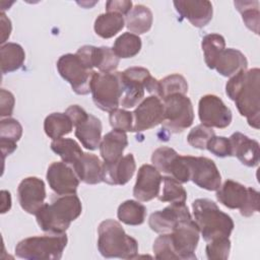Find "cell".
Segmentation results:
<instances>
[{
  "label": "cell",
  "instance_id": "obj_1",
  "mask_svg": "<svg viewBox=\"0 0 260 260\" xmlns=\"http://www.w3.org/2000/svg\"><path fill=\"white\" fill-rule=\"evenodd\" d=\"M260 70H242L232 76L225 84L226 95L235 102L239 113L248 124L259 129L260 124Z\"/></svg>",
  "mask_w": 260,
  "mask_h": 260
},
{
  "label": "cell",
  "instance_id": "obj_2",
  "mask_svg": "<svg viewBox=\"0 0 260 260\" xmlns=\"http://www.w3.org/2000/svg\"><path fill=\"white\" fill-rule=\"evenodd\" d=\"M199 228L191 218L181 221L171 233L158 236L152 246L154 257L159 260H194L199 242Z\"/></svg>",
  "mask_w": 260,
  "mask_h": 260
},
{
  "label": "cell",
  "instance_id": "obj_3",
  "mask_svg": "<svg viewBox=\"0 0 260 260\" xmlns=\"http://www.w3.org/2000/svg\"><path fill=\"white\" fill-rule=\"evenodd\" d=\"M82 211L81 201L76 194L62 195L52 202L44 203L36 212L37 222L40 229L51 235H61L70 226Z\"/></svg>",
  "mask_w": 260,
  "mask_h": 260
},
{
  "label": "cell",
  "instance_id": "obj_4",
  "mask_svg": "<svg viewBox=\"0 0 260 260\" xmlns=\"http://www.w3.org/2000/svg\"><path fill=\"white\" fill-rule=\"evenodd\" d=\"M98 249L105 258L134 259L138 254V243L127 235L114 219L102 221L98 229Z\"/></svg>",
  "mask_w": 260,
  "mask_h": 260
},
{
  "label": "cell",
  "instance_id": "obj_5",
  "mask_svg": "<svg viewBox=\"0 0 260 260\" xmlns=\"http://www.w3.org/2000/svg\"><path fill=\"white\" fill-rule=\"evenodd\" d=\"M192 209L194 221L206 242L231 236L235 226L234 221L230 215L218 208L215 202L207 198H199L193 201Z\"/></svg>",
  "mask_w": 260,
  "mask_h": 260
},
{
  "label": "cell",
  "instance_id": "obj_6",
  "mask_svg": "<svg viewBox=\"0 0 260 260\" xmlns=\"http://www.w3.org/2000/svg\"><path fill=\"white\" fill-rule=\"evenodd\" d=\"M121 98L120 105L123 108H133L139 105L145 89L147 92L158 95L159 81L151 76L150 72L143 67H130L123 72H119Z\"/></svg>",
  "mask_w": 260,
  "mask_h": 260
},
{
  "label": "cell",
  "instance_id": "obj_7",
  "mask_svg": "<svg viewBox=\"0 0 260 260\" xmlns=\"http://www.w3.org/2000/svg\"><path fill=\"white\" fill-rule=\"evenodd\" d=\"M67 241L66 234L29 237L17 243L15 255L27 260H59Z\"/></svg>",
  "mask_w": 260,
  "mask_h": 260
},
{
  "label": "cell",
  "instance_id": "obj_8",
  "mask_svg": "<svg viewBox=\"0 0 260 260\" xmlns=\"http://www.w3.org/2000/svg\"><path fill=\"white\" fill-rule=\"evenodd\" d=\"M216 198L230 209H240V213L245 217L259 211V192L233 180H226L220 185L216 190Z\"/></svg>",
  "mask_w": 260,
  "mask_h": 260
},
{
  "label": "cell",
  "instance_id": "obj_9",
  "mask_svg": "<svg viewBox=\"0 0 260 260\" xmlns=\"http://www.w3.org/2000/svg\"><path fill=\"white\" fill-rule=\"evenodd\" d=\"M162 129L171 133H180L189 128L194 121L191 100L186 94L175 93L162 100Z\"/></svg>",
  "mask_w": 260,
  "mask_h": 260
},
{
  "label": "cell",
  "instance_id": "obj_10",
  "mask_svg": "<svg viewBox=\"0 0 260 260\" xmlns=\"http://www.w3.org/2000/svg\"><path fill=\"white\" fill-rule=\"evenodd\" d=\"M90 92L94 105L104 112H112L120 106L121 85L119 72H95L90 81Z\"/></svg>",
  "mask_w": 260,
  "mask_h": 260
},
{
  "label": "cell",
  "instance_id": "obj_11",
  "mask_svg": "<svg viewBox=\"0 0 260 260\" xmlns=\"http://www.w3.org/2000/svg\"><path fill=\"white\" fill-rule=\"evenodd\" d=\"M56 65L61 77L71 85L75 93L84 95L90 92V81L94 71L87 68L76 54L62 55Z\"/></svg>",
  "mask_w": 260,
  "mask_h": 260
},
{
  "label": "cell",
  "instance_id": "obj_12",
  "mask_svg": "<svg viewBox=\"0 0 260 260\" xmlns=\"http://www.w3.org/2000/svg\"><path fill=\"white\" fill-rule=\"evenodd\" d=\"M189 169L190 180L198 187L216 191L221 185V176L215 162L205 156L184 155Z\"/></svg>",
  "mask_w": 260,
  "mask_h": 260
},
{
  "label": "cell",
  "instance_id": "obj_13",
  "mask_svg": "<svg viewBox=\"0 0 260 260\" xmlns=\"http://www.w3.org/2000/svg\"><path fill=\"white\" fill-rule=\"evenodd\" d=\"M198 116L201 124L218 129L226 128L233 119L232 111L217 95L205 94L198 104Z\"/></svg>",
  "mask_w": 260,
  "mask_h": 260
},
{
  "label": "cell",
  "instance_id": "obj_14",
  "mask_svg": "<svg viewBox=\"0 0 260 260\" xmlns=\"http://www.w3.org/2000/svg\"><path fill=\"white\" fill-rule=\"evenodd\" d=\"M132 116V132H142L151 129L164 121V103L156 95L147 96L137 106Z\"/></svg>",
  "mask_w": 260,
  "mask_h": 260
},
{
  "label": "cell",
  "instance_id": "obj_15",
  "mask_svg": "<svg viewBox=\"0 0 260 260\" xmlns=\"http://www.w3.org/2000/svg\"><path fill=\"white\" fill-rule=\"evenodd\" d=\"M191 213L185 203H171L161 210L150 214L149 228L157 234L171 233L181 221L191 219Z\"/></svg>",
  "mask_w": 260,
  "mask_h": 260
},
{
  "label": "cell",
  "instance_id": "obj_16",
  "mask_svg": "<svg viewBox=\"0 0 260 260\" xmlns=\"http://www.w3.org/2000/svg\"><path fill=\"white\" fill-rule=\"evenodd\" d=\"M49 187L58 196L76 194L79 179L74 170L64 161L52 162L46 175Z\"/></svg>",
  "mask_w": 260,
  "mask_h": 260
},
{
  "label": "cell",
  "instance_id": "obj_17",
  "mask_svg": "<svg viewBox=\"0 0 260 260\" xmlns=\"http://www.w3.org/2000/svg\"><path fill=\"white\" fill-rule=\"evenodd\" d=\"M17 197L21 208L25 212L36 214L46 199V186L44 181L37 177L23 179L17 187Z\"/></svg>",
  "mask_w": 260,
  "mask_h": 260
},
{
  "label": "cell",
  "instance_id": "obj_18",
  "mask_svg": "<svg viewBox=\"0 0 260 260\" xmlns=\"http://www.w3.org/2000/svg\"><path fill=\"white\" fill-rule=\"evenodd\" d=\"M161 182L160 172L153 165H142L138 170L133 196L138 201H150L158 196Z\"/></svg>",
  "mask_w": 260,
  "mask_h": 260
},
{
  "label": "cell",
  "instance_id": "obj_19",
  "mask_svg": "<svg viewBox=\"0 0 260 260\" xmlns=\"http://www.w3.org/2000/svg\"><path fill=\"white\" fill-rule=\"evenodd\" d=\"M174 6L182 17L196 27L205 26L212 18V4L207 0H179L174 1Z\"/></svg>",
  "mask_w": 260,
  "mask_h": 260
},
{
  "label": "cell",
  "instance_id": "obj_20",
  "mask_svg": "<svg viewBox=\"0 0 260 260\" xmlns=\"http://www.w3.org/2000/svg\"><path fill=\"white\" fill-rule=\"evenodd\" d=\"M136 170L134 155L128 153L114 162H103V182L109 185H125Z\"/></svg>",
  "mask_w": 260,
  "mask_h": 260
},
{
  "label": "cell",
  "instance_id": "obj_21",
  "mask_svg": "<svg viewBox=\"0 0 260 260\" xmlns=\"http://www.w3.org/2000/svg\"><path fill=\"white\" fill-rule=\"evenodd\" d=\"M232 156H236L247 167H256L260 160L258 141L249 138L241 132H235L230 137Z\"/></svg>",
  "mask_w": 260,
  "mask_h": 260
},
{
  "label": "cell",
  "instance_id": "obj_22",
  "mask_svg": "<svg viewBox=\"0 0 260 260\" xmlns=\"http://www.w3.org/2000/svg\"><path fill=\"white\" fill-rule=\"evenodd\" d=\"M128 145L127 134L118 129L107 133L100 143V154L104 162H114L122 157L123 151Z\"/></svg>",
  "mask_w": 260,
  "mask_h": 260
},
{
  "label": "cell",
  "instance_id": "obj_23",
  "mask_svg": "<svg viewBox=\"0 0 260 260\" xmlns=\"http://www.w3.org/2000/svg\"><path fill=\"white\" fill-rule=\"evenodd\" d=\"M72 167L78 179L83 183L94 185L103 182V162L96 155L83 152Z\"/></svg>",
  "mask_w": 260,
  "mask_h": 260
},
{
  "label": "cell",
  "instance_id": "obj_24",
  "mask_svg": "<svg viewBox=\"0 0 260 260\" xmlns=\"http://www.w3.org/2000/svg\"><path fill=\"white\" fill-rule=\"evenodd\" d=\"M102 122L91 114L81 123L75 126V136L82 146L89 150H95L102 141Z\"/></svg>",
  "mask_w": 260,
  "mask_h": 260
},
{
  "label": "cell",
  "instance_id": "obj_25",
  "mask_svg": "<svg viewBox=\"0 0 260 260\" xmlns=\"http://www.w3.org/2000/svg\"><path fill=\"white\" fill-rule=\"evenodd\" d=\"M248 61L245 55L234 48L224 49L218 56L214 69L225 77H232L242 70H247Z\"/></svg>",
  "mask_w": 260,
  "mask_h": 260
},
{
  "label": "cell",
  "instance_id": "obj_26",
  "mask_svg": "<svg viewBox=\"0 0 260 260\" xmlns=\"http://www.w3.org/2000/svg\"><path fill=\"white\" fill-rule=\"evenodd\" d=\"M22 135V126L12 118L2 119L0 122V146L3 159L11 154L17 147L16 142Z\"/></svg>",
  "mask_w": 260,
  "mask_h": 260
},
{
  "label": "cell",
  "instance_id": "obj_27",
  "mask_svg": "<svg viewBox=\"0 0 260 260\" xmlns=\"http://www.w3.org/2000/svg\"><path fill=\"white\" fill-rule=\"evenodd\" d=\"M153 15L151 10L142 4H137L125 16V24L128 30L134 35L148 31L152 25Z\"/></svg>",
  "mask_w": 260,
  "mask_h": 260
},
{
  "label": "cell",
  "instance_id": "obj_28",
  "mask_svg": "<svg viewBox=\"0 0 260 260\" xmlns=\"http://www.w3.org/2000/svg\"><path fill=\"white\" fill-rule=\"evenodd\" d=\"M125 25L122 14L116 12H106L100 14L94 20V31L103 39H110L117 35Z\"/></svg>",
  "mask_w": 260,
  "mask_h": 260
},
{
  "label": "cell",
  "instance_id": "obj_29",
  "mask_svg": "<svg viewBox=\"0 0 260 260\" xmlns=\"http://www.w3.org/2000/svg\"><path fill=\"white\" fill-rule=\"evenodd\" d=\"M1 71L3 74L19 69L25 59L22 47L16 43H6L0 48Z\"/></svg>",
  "mask_w": 260,
  "mask_h": 260
},
{
  "label": "cell",
  "instance_id": "obj_30",
  "mask_svg": "<svg viewBox=\"0 0 260 260\" xmlns=\"http://www.w3.org/2000/svg\"><path fill=\"white\" fill-rule=\"evenodd\" d=\"M72 129L73 123L65 113H52L46 117L44 122L45 133L53 140L69 134Z\"/></svg>",
  "mask_w": 260,
  "mask_h": 260
},
{
  "label": "cell",
  "instance_id": "obj_31",
  "mask_svg": "<svg viewBox=\"0 0 260 260\" xmlns=\"http://www.w3.org/2000/svg\"><path fill=\"white\" fill-rule=\"evenodd\" d=\"M146 207L136 200H126L118 207L117 216L128 225H140L144 222Z\"/></svg>",
  "mask_w": 260,
  "mask_h": 260
},
{
  "label": "cell",
  "instance_id": "obj_32",
  "mask_svg": "<svg viewBox=\"0 0 260 260\" xmlns=\"http://www.w3.org/2000/svg\"><path fill=\"white\" fill-rule=\"evenodd\" d=\"M51 149L58 154L62 161L73 166L83 154L79 144L71 138H58L51 142Z\"/></svg>",
  "mask_w": 260,
  "mask_h": 260
},
{
  "label": "cell",
  "instance_id": "obj_33",
  "mask_svg": "<svg viewBox=\"0 0 260 260\" xmlns=\"http://www.w3.org/2000/svg\"><path fill=\"white\" fill-rule=\"evenodd\" d=\"M204 61L208 68L214 69L216 60L225 49L224 38L218 34H209L203 37L201 42Z\"/></svg>",
  "mask_w": 260,
  "mask_h": 260
},
{
  "label": "cell",
  "instance_id": "obj_34",
  "mask_svg": "<svg viewBox=\"0 0 260 260\" xmlns=\"http://www.w3.org/2000/svg\"><path fill=\"white\" fill-rule=\"evenodd\" d=\"M141 39L132 32H124L113 45V51L119 58L127 59L136 56L141 50Z\"/></svg>",
  "mask_w": 260,
  "mask_h": 260
},
{
  "label": "cell",
  "instance_id": "obj_35",
  "mask_svg": "<svg viewBox=\"0 0 260 260\" xmlns=\"http://www.w3.org/2000/svg\"><path fill=\"white\" fill-rule=\"evenodd\" d=\"M237 10L242 14L245 25L255 32L259 34V1L248 0V1H235L234 2Z\"/></svg>",
  "mask_w": 260,
  "mask_h": 260
},
{
  "label": "cell",
  "instance_id": "obj_36",
  "mask_svg": "<svg viewBox=\"0 0 260 260\" xmlns=\"http://www.w3.org/2000/svg\"><path fill=\"white\" fill-rule=\"evenodd\" d=\"M164 187L157 198L161 202L170 203H185L187 199V192L180 182L170 176L162 177Z\"/></svg>",
  "mask_w": 260,
  "mask_h": 260
},
{
  "label": "cell",
  "instance_id": "obj_37",
  "mask_svg": "<svg viewBox=\"0 0 260 260\" xmlns=\"http://www.w3.org/2000/svg\"><path fill=\"white\" fill-rule=\"evenodd\" d=\"M120 58L115 54L112 48L107 46L95 47L94 50V67H96L100 72L112 73L116 72L119 65Z\"/></svg>",
  "mask_w": 260,
  "mask_h": 260
},
{
  "label": "cell",
  "instance_id": "obj_38",
  "mask_svg": "<svg viewBox=\"0 0 260 260\" xmlns=\"http://www.w3.org/2000/svg\"><path fill=\"white\" fill-rule=\"evenodd\" d=\"M158 81L159 87L157 96L160 100H164L167 96L175 93L186 94L188 91V83L185 77L181 74H171Z\"/></svg>",
  "mask_w": 260,
  "mask_h": 260
},
{
  "label": "cell",
  "instance_id": "obj_39",
  "mask_svg": "<svg viewBox=\"0 0 260 260\" xmlns=\"http://www.w3.org/2000/svg\"><path fill=\"white\" fill-rule=\"evenodd\" d=\"M231 250L229 237L215 238L207 242L205 252L209 260H226Z\"/></svg>",
  "mask_w": 260,
  "mask_h": 260
},
{
  "label": "cell",
  "instance_id": "obj_40",
  "mask_svg": "<svg viewBox=\"0 0 260 260\" xmlns=\"http://www.w3.org/2000/svg\"><path fill=\"white\" fill-rule=\"evenodd\" d=\"M215 135L211 127L205 126L203 124L195 126L188 134L187 141L194 148L206 149L208 141Z\"/></svg>",
  "mask_w": 260,
  "mask_h": 260
},
{
  "label": "cell",
  "instance_id": "obj_41",
  "mask_svg": "<svg viewBox=\"0 0 260 260\" xmlns=\"http://www.w3.org/2000/svg\"><path fill=\"white\" fill-rule=\"evenodd\" d=\"M179 153L171 147L161 146L156 148L151 155L152 165L161 173L167 174L172 161Z\"/></svg>",
  "mask_w": 260,
  "mask_h": 260
},
{
  "label": "cell",
  "instance_id": "obj_42",
  "mask_svg": "<svg viewBox=\"0 0 260 260\" xmlns=\"http://www.w3.org/2000/svg\"><path fill=\"white\" fill-rule=\"evenodd\" d=\"M110 125L113 129L122 130L124 132L133 130V116L131 112L123 109H115L109 115Z\"/></svg>",
  "mask_w": 260,
  "mask_h": 260
},
{
  "label": "cell",
  "instance_id": "obj_43",
  "mask_svg": "<svg viewBox=\"0 0 260 260\" xmlns=\"http://www.w3.org/2000/svg\"><path fill=\"white\" fill-rule=\"evenodd\" d=\"M206 149L218 157L232 156L230 139L224 136H213L207 143Z\"/></svg>",
  "mask_w": 260,
  "mask_h": 260
},
{
  "label": "cell",
  "instance_id": "obj_44",
  "mask_svg": "<svg viewBox=\"0 0 260 260\" xmlns=\"http://www.w3.org/2000/svg\"><path fill=\"white\" fill-rule=\"evenodd\" d=\"M14 104H15L14 95L10 91L2 88L0 90V106H1L0 116L7 117V118L11 116L14 109Z\"/></svg>",
  "mask_w": 260,
  "mask_h": 260
},
{
  "label": "cell",
  "instance_id": "obj_45",
  "mask_svg": "<svg viewBox=\"0 0 260 260\" xmlns=\"http://www.w3.org/2000/svg\"><path fill=\"white\" fill-rule=\"evenodd\" d=\"M132 9V1L129 0H111L106 2L107 12H116L126 15Z\"/></svg>",
  "mask_w": 260,
  "mask_h": 260
},
{
  "label": "cell",
  "instance_id": "obj_46",
  "mask_svg": "<svg viewBox=\"0 0 260 260\" xmlns=\"http://www.w3.org/2000/svg\"><path fill=\"white\" fill-rule=\"evenodd\" d=\"M65 114L68 115V117L71 119L73 126L75 127L77 124L81 123L88 117V113H86L81 107L78 105H72L68 107L65 111Z\"/></svg>",
  "mask_w": 260,
  "mask_h": 260
},
{
  "label": "cell",
  "instance_id": "obj_47",
  "mask_svg": "<svg viewBox=\"0 0 260 260\" xmlns=\"http://www.w3.org/2000/svg\"><path fill=\"white\" fill-rule=\"evenodd\" d=\"M0 22H1V45H4V43L7 41V39L10 36L11 32V21L10 19L5 15L4 12L0 13Z\"/></svg>",
  "mask_w": 260,
  "mask_h": 260
},
{
  "label": "cell",
  "instance_id": "obj_48",
  "mask_svg": "<svg viewBox=\"0 0 260 260\" xmlns=\"http://www.w3.org/2000/svg\"><path fill=\"white\" fill-rule=\"evenodd\" d=\"M1 199H2L1 213H5L11 207V196H10V193L8 191H6V190H2L1 191Z\"/></svg>",
  "mask_w": 260,
  "mask_h": 260
}]
</instances>
